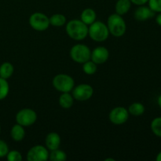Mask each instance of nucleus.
<instances>
[{"label": "nucleus", "mask_w": 161, "mask_h": 161, "mask_svg": "<svg viewBox=\"0 0 161 161\" xmlns=\"http://www.w3.org/2000/svg\"><path fill=\"white\" fill-rule=\"evenodd\" d=\"M66 33L71 39L76 41L84 39L88 36V27L81 20H69L66 25Z\"/></svg>", "instance_id": "1"}, {"label": "nucleus", "mask_w": 161, "mask_h": 161, "mask_svg": "<svg viewBox=\"0 0 161 161\" xmlns=\"http://www.w3.org/2000/svg\"><path fill=\"white\" fill-rule=\"evenodd\" d=\"M107 27L110 34L115 37H121L127 30V25L121 15L117 14H111L107 20Z\"/></svg>", "instance_id": "2"}, {"label": "nucleus", "mask_w": 161, "mask_h": 161, "mask_svg": "<svg viewBox=\"0 0 161 161\" xmlns=\"http://www.w3.org/2000/svg\"><path fill=\"white\" fill-rule=\"evenodd\" d=\"M88 35L95 42H104L109 35L108 27L102 21H94L88 28Z\"/></svg>", "instance_id": "3"}, {"label": "nucleus", "mask_w": 161, "mask_h": 161, "mask_svg": "<svg viewBox=\"0 0 161 161\" xmlns=\"http://www.w3.org/2000/svg\"><path fill=\"white\" fill-rule=\"evenodd\" d=\"M52 84L53 87L60 92H71L75 86V81L70 75L61 73L53 77Z\"/></svg>", "instance_id": "4"}, {"label": "nucleus", "mask_w": 161, "mask_h": 161, "mask_svg": "<svg viewBox=\"0 0 161 161\" xmlns=\"http://www.w3.org/2000/svg\"><path fill=\"white\" fill-rule=\"evenodd\" d=\"M91 51L89 47L84 44H75L71 48L70 57L75 62L83 64L91 60Z\"/></svg>", "instance_id": "5"}, {"label": "nucleus", "mask_w": 161, "mask_h": 161, "mask_svg": "<svg viewBox=\"0 0 161 161\" xmlns=\"http://www.w3.org/2000/svg\"><path fill=\"white\" fill-rule=\"evenodd\" d=\"M28 21L30 26L38 31H46L50 25L49 17L46 14L40 12H36L31 14Z\"/></svg>", "instance_id": "6"}, {"label": "nucleus", "mask_w": 161, "mask_h": 161, "mask_svg": "<svg viewBox=\"0 0 161 161\" xmlns=\"http://www.w3.org/2000/svg\"><path fill=\"white\" fill-rule=\"evenodd\" d=\"M37 120V114L31 108H23L18 111L16 115L17 124L25 127L33 125Z\"/></svg>", "instance_id": "7"}, {"label": "nucleus", "mask_w": 161, "mask_h": 161, "mask_svg": "<svg viewBox=\"0 0 161 161\" xmlns=\"http://www.w3.org/2000/svg\"><path fill=\"white\" fill-rule=\"evenodd\" d=\"M74 99L80 102H85L91 98L94 94L92 86L86 83H82L74 86L72 91Z\"/></svg>", "instance_id": "8"}, {"label": "nucleus", "mask_w": 161, "mask_h": 161, "mask_svg": "<svg viewBox=\"0 0 161 161\" xmlns=\"http://www.w3.org/2000/svg\"><path fill=\"white\" fill-rule=\"evenodd\" d=\"M49 154L47 147L37 145L28 151L26 158L28 161H46L49 159Z\"/></svg>", "instance_id": "9"}, {"label": "nucleus", "mask_w": 161, "mask_h": 161, "mask_svg": "<svg viewBox=\"0 0 161 161\" xmlns=\"http://www.w3.org/2000/svg\"><path fill=\"white\" fill-rule=\"evenodd\" d=\"M129 115L128 110L124 107H116L110 111L108 119L115 125H122L127 122Z\"/></svg>", "instance_id": "10"}, {"label": "nucleus", "mask_w": 161, "mask_h": 161, "mask_svg": "<svg viewBox=\"0 0 161 161\" xmlns=\"http://www.w3.org/2000/svg\"><path fill=\"white\" fill-rule=\"evenodd\" d=\"M109 57V52L105 47H97L91 51V60L97 64L106 62Z\"/></svg>", "instance_id": "11"}, {"label": "nucleus", "mask_w": 161, "mask_h": 161, "mask_svg": "<svg viewBox=\"0 0 161 161\" xmlns=\"http://www.w3.org/2000/svg\"><path fill=\"white\" fill-rule=\"evenodd\" d=\"M154 15H155V12L153 11L149 6H146L144 5L139 6V7L135 11V14H134L135 20L138 21L147 20L154 17Z\"/></svg>", "instance_id": "12"}, {"label": "nucleus", "mask_w": 161, "mask_h": 161, "mask_svg": "<svg viewBox=\"0 0 161 161\" xmlns=\"http://www.w3.org/2000/svg\"><path fill=\"white\" fill-rule=\"evenodd\" d=\"M61 137L56 132H50L46 137V147L50 151L59 149L60 146H61Z\"/></svg>", "instance_id": "13"}, {"label": "nucleus", "mask_w": 161, "mask_h": 161, "mask_svg": "<svg viewBox=\"0 0 161 161\" xmlns=\"http://www.w3.org/2000/svg\"><path fill=\"white\" fill-rule=\"evenodd\" d=\"M96 17H97V14H96L94 9H91V8H86L82 11L81 15H80V20L88 26L95 21Z\"/></svg>", "instance_id": "14"}, {"label": "nucleus", "mask_w": 161, "mask_h": 161, "mask_svg": "<svg viewBox=\"0 0 161 161\" xmlns=\"http://www.w3.org/2000/svg\"><path fill=\"white\" fill-rule=\"evenodd\" d=\"M131 2L130 0H117L115 5V10L116 14L119 15H124L129 12L131 7Z\"/></svg>", "instance_id": "15"}, {"label": "nucleus", "mask_w": 161, "mask_h": 161, "mask_svg": "<svg viewBox=\"0 0 161 161\" xmlns=\"http://www.w3.org/2000/svg\"><path fill=\"white\" fill-rule=\"evenodd\" d=\"M10 136L15 142H20L25 138V130L23 126L17 124L14 125L10 130Z\"/></svg>", "instance_id": "16"}, {"label": "nucleus", "mask_w": 161, "mask_h": 161, "mask_svg": "<svg viewBox=\"0 0 161 161\" xmlns=\"http://www.w3.org/2000/svg\"><path fill=\"white\" fill-rule=\"evenodd\" d=\"M74 100L75 99H74L73 96L72 94H69V92L62 93L58 99V103L61 108H70L73 105Z\"/></svg>", "instance_id": "17"}, {"label": "nucleus", "mask_w": 161, "mask_h": 161, "mask_svg": "<svg viewBox=\"0 0 161 161\" xmlns=\"http://www.w3.org/2000/svg\"><path fill=\"white\" fill-rule=\"evenodd\" d=\"M14 72V68L11 63L4 62L0 65V77L3 79H9L12 76Z\"/></svg>", "instance_id": "18"}, {"label": "nucleus", "mask_w": 161, "mask_h": 161, "mask_svg": "<svg viewBox=\"0 0 161 161\" xmlns=\"http://www.w3.org/2000/svg\"><path fill=\"white\" fill-rule=\"evenodd\" d=\"M127 110H128L129 114L135 116H139L145 113L146 108L141 102H134L129 106Z\"/></svg>", "instance_id": "19"}, {"label": "nucleus", "mask_w": 161, "mask_h": 161, "mask_svg": "<svg viewBox=\"0 0 161 161\" xmlns=\"http://www.w3.org/2000/svg\"><path fill=\"white\" fill-rule=\"evenodd\" d=\"M50 24L52 26L61 27L66 24L65 16L61 14H56L50 17Z\"/></svg>", "instance_id": "20"}, {"label": "nucleus", "mask_w": 161, "mask_h": 161, "mask_svg": "<svg viewBox=\"0 0 161 161\" xmlns=\"http://www.w3.org/2000/svg\"><path fill=\"white\" fill-rule=\"evenodd\" d=\"M49 159L51 161H64L67 159V155L63 150L59 149L50 151L49 154Z\"/></svg>", "instance_id": "21"}, {"label": "nucleus", "mask_w": 161, "mask_h": 161, "mask_svg": "<svg viewBox=\"0 0 161 161\" xmlns=\"http://www.w3.org/2000/svg\"><path fill=\"white\" fill-rule=\"evenodd\" d=\"M97 70V64L91 60H89V61H86L83 64V71L86 75H94L96 73Z\"/></svg>", "instance_id": "22"}, {"label": "nucleus", "mask_w": 161, "mask_h": 161, "mask_svg": "<svg viewBox=\"0 0 161 161\" xmlns=\"http://www.w3.org/2000/svg\"><path fill=\"white\" fill-rule=\"evenodd\" d=\"M9 91V86L7 80L0 77V101L7 97Z\"/></svg>", "instance_id": "23"}, {"label": "nucleus", "mask_w": 161, "mask_h": 161, "mask_svg": "<svg viewBox=\"0 0 161 161\" xmlns=\"http://www.w3.org/2000/svg\"><path fill=\"white\" fill-rule=\"evenodd\" d=\"M151 130L156 136L161 138V117H156L151 122Z\"/></svg>", "instance_id": "24"}, {"label": "nucleus", "mask_w": 161, "mask_h": 161, "mask_svg": "<svg viewBox=\"0 0 161 161\" xmlns=\"http://www.w3.org/2000/svg\"><path fill=\"white\" fill-rule=\"evenodd\" d=\"M6 159L9 161H21L22 155L19 151L11 150L9 151L6 155Z\"/></svg>", "instance_id": "25"}, {"label": "nucleus", "mask_w": 161, "mask_h": 161, "mask_svg": "<svg viewBox=\"0 0 161 161\" xmlns=\"http://www.w3.org/2000/svg\"><path fill=\"white\" fill-rule=\"evenodd\" d=\"M149 6L155 13H161V0H149Z\"/></svg>", "instance_id": "26"}, {"label": "nucleus", "mask_w": 161, "mask_h": 161, "mask_svg": "<svg viewBox=\"0 0 161 161\" xmlns=\"http://www.w3.org/2000/svg\"><path fill=\"white\" fill-rule=\"evenodd\" d=\"M9 152V147L4 141L0 139V158L6 157Z\"/></svg>", "instance_id": "27"}, {"label": "nucleus", "mask_w": 161, "mask_h": 161, "mask_svg": "<svg viewBox=\"0 0 161 161\" xmlns=\"http://www.w3.org/2000/svg\"><path fill=\"white\" fill-rule=\"evenodd\" d=\"M149 0H130L131 3L136 5V6H143V5L146 4Z\"/></svg>", "instance_id": "28"}, {"label": "nucleus", "mask_w": 161, "mask_h": 161, "mask_svg": "<svg viewBox=\"0 0 161 161\" xmlns=\"http://www.w3.org/2000/svg\"><path fill=\"white\" fill-rule=\"evenodd\" d=\"M156 22H157V25L161 27V13H159L158 15L156 17Z\"/></svg>", "instance_id": "29"}, {"label": "nucleus", "mask_w": 161, "mask_h": 161, "mask_svg": "<svg viewBox=\"0 0 161 161\" xmlns=\"http://www.w3.org/2000/svg\"><path fill=\"white\" fill-rule=\"evenodd\" d=\"M156 160H157V161H161V152H160L158 154H157V157H156Z\"/></svg>", "instance_id": "30"}, {"label": "nucleus", "mask_w": 161, "mask_h": 161, "mask_svg": "<svg viewBox=\"0 0 161 161\" xmlns=\"http://www.w3.org/2000/svg\"><path fill=\"white\" fill-rule=\"evenodd\" d=\"M157 103H158L159 107L161 108V94L158 97V99H157Z\"/></svg>", "instance_id": "31"}, {"label": "nucleus", "mask_w": 161, "mask_h": 161, "mask_svg": "<svg viewBox=\"0 0 161 161\" xmlns=\"http://www.w3.org/2000/svg\"><path fill=\"white\" fill-rule=\"evenodd\" d=\"M105 161H108V160H111V161H115L114 159H113V158H107V159H105Z\"/></svg>", "instance_id": "32"}, {"label": "nucleus", "mask_w": 161, "mask_h": 161, "mask_svg": "<svg viewBox=\"0 0 161 161\" xmlns=\"http://www.w3.org/2000/svg\"><path fill=\"white\" fill-rule=\"evenodd\" d=\"M0 130H1V127H0Z\"/></svg>", "instance_id": "33"}]
</instances>
